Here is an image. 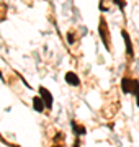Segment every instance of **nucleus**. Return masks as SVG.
<instances>
[{"mask_svg":"<svg viewBox=\"0 0 139 147\" xmlns=\"http://www.w3.org/2000/svg\"><path fill=\"white\" fill-rule=\"evenodd\" d=\"M67 41H69V44H74V34L72 33H67Z\"/></svg>","mask_w":139,"mask_h":147,"instance_id":"obj_10","label":"nucleus"},{"mask_svg":"<svg viewBox=\"0 0 139 147\" xmlns=\"http://www.w3.org/2000/svg\"><path fill=\"white\" fill-rule=\"evenodd\" d=\"M115 3H118L121 10H124V7H126V2H124V0H115Z\"/></svg>","mask_w":139,"mask_h":147,"instance_id":"obj_9","label":"nucleus"},{"mask_svg":"<svg viewBox=\"0 0 139 147\" xmlns=\"http://www.w3.org/2000/svg\"><path fill=\"white\" fill-rule=\"evenodd\" d=\"M33 108H34L38 113H43V111H44L46 105H44V101H43L41 96H34V98H33Z\"/></svg>","mask_w":139,"mask_h":147,"instance_id":"obj_6","label":"nucleus"},{"mask_svg":"<svg viewBox=\"0 0 139 147\" xmlns=\"http://www.w3.org/2000/svg\"><path fill=\"white\" fill-rule=\"evenodd\" d=\"M98 31H100V36H102V41L105 44L107 49H110V31H108L107 21L105 18H100V26H98Z\"/></svg>","mask_w":139,"mask_h":147,"instance_id":"obj_1","label":"nucleus"},{"mask_svg":"<svg viewBox=\"0 0 139 147\" xmlns=\"http://www.w3.org/2000/svg\"><path fill=\"white\" fill-rule=\"evenodd\" d=\"M121 36H123V39H124V46H126V53H128L129 59H133V57H134L133 42H131V38H129L128 31H126V30H123V31H121Z\"/></svg>","mask_w":139,"mask_h":147,"instance_id":"obj_3","label":"nucleus"},{"mask_svg":"<svg viewBox=\"0 0 139 147\" xmlns=\"http://www.w3.org/2000/svg\"><path fill=\"white\" fill-rule=\"evenodd\" d=\"M39 96L43 98L46 108L51 110V108H53V95H51V92H49L48 88H44V87H39Z\"/></svg>","mask_w":139,"mask_h":147,"instance_id":"obj_2","label":"nucleus"},{"mask_svg":"<svg viewBox=\"0 0 139 147\" xmlns=\"http://www.w3.org/2000/svg\"><path fill=\"white\" fill-rule=\"evenodd\" d=\"M108 2H110V0H102V2H100V10L107 11L108 8H110V5H108Z\"/></svg>","mask_w":139,"mask_h":147,"instance_id":"obj_8","label":"nucleus"},{"mask_svg":"<svg viewBox=\"0 0 139 147\" xmlns=\"http://www.w3.org/2000/svg\"><path fill=\"white\" fill-rule=\"evenodd\" d=\"M72 129L75 131V134H79V136H82V134H85V127L80 126V124H77L75 121H72Z\"/></svg>","mask_w":139,"mask_h":147,"instance_id":"obj_7","label":"nucleus"},{"mask_svg":"<svg viewBox=\"0 0 139 147\" xmlns=\"http://www.w3.org/2000/svg\"><path fill=\"white\" fill-rule=\"evenodd\" d=\"M64 79H65V82L69 85H72V87H79V85H80V80H79V77H77L74 72H67Z\"/></svg>","mask_w":139,"mask_h":147,"instance_id":"obj_5","label":"nucleus"},{"mask_svg":"<svg viewBox=\"0 0 139 147\" xmlns=\"http://www.w3.org/2000/svg\"><path fill=\"white\" fill-rule=\"evenodd\" d=\"M134 88V79H129V77H123L121 80V90L124 93H133Z\"/></svg>","mask_w":139,"mask_h":147,"instance_id":"obj_4","label":"nucleus"}]
</instances>
